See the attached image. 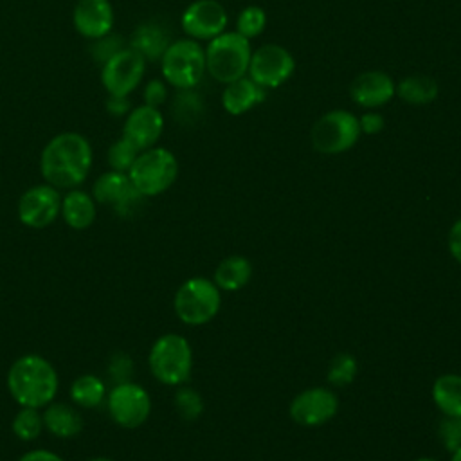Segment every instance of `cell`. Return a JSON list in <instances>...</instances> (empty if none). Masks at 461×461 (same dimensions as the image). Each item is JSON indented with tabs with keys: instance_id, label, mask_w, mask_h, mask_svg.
Returning <instances> with one entry per match:
<instances>
[{
	"instance_id": "cb8c5ba5",
	"label": "cell",
	"mask_w": 461,
	"mask_h": 461,
	"mask_svg": "<svg viewBox=\"0 0 461 461\" xmlns=\"http://www.w3.org/2000/svg\"><path fill=\"white\" fill-rule=\"evenodd\" d=\"M252 277V263L245 256H229L218 263L212 281L220 290L236 292L243 288Z\"/></svg>"
},
{
	"instance_id": "d590c367",
	"label": "cell",
	"mask_w": 461,
	"mask_h": 461,
	"mask_svg": "<svg viewBox=\"0 0 461 461\" xmlns=\"http://www.w3.org/2000/svg\"><path fill=\"white\" fill-rule=\"evenodd\" d=\"M358 126H360V133H367V135H376L384 130L385 121L380 113L376 112H367L358 119Z\"/></svg>"
},
{
	"instance_id": "4316f807",
	"label": "cell",
	"mask_w": 461,
	"mask_h": 461,
	"mask_svg": "<svg viewBox=\"0 0 461 461\" xmlns=\"http://www.w3.org/2000/svg\"><path fill=\"white\" fill-rule=\"evenodd\" d=\"M11 429L14 436L22 441H34L43 432V414L34 407H20L14 414Z\"/></svg>"
},
{
	"instance_id": "9a60e30c",
	"label": "cell",
	"mask_w": 461,
	"mask_h": 461,
	"mask_svg": "<svg viewBox=\"0 0 461 461\" xmlns=\"http://www.w3.org/2000/svg\"><path fill=\"white\" fill-rule=\"evenodd\" d=\"M229 16L218 0H194L182 13L180 23L191 40H212L225 32Z\"/></svg>"
},
{
	"instance_id": "4fadbf2b",
	"label": "cell",
	"mask_w": 461,
	"mask_h": 461,
	"mask_svg": "<svg viewBox=\"0 0 461 461\" xmlns=\"http://www.w3.org/2000/svg\"><path fill=\"white\" fill-rule=\"evenodd\" d=\"M339 411V398L328 387H310L294 396L288 407L290 418L301 427H321Z\"/></svg>"
},
{
	"instance_id": "f35d334b",
	"label": "cell",
	"mask_w": 461,
	"mask_h": 461,
	"mask_svg": "<svg viewBox=\"0 0 461 461\" xmlns=\"http://www.w3.org/2000/svg\"><path fill=\"white\" fill-rule=\"evenodd\" d=\"M18 461H65L61 456H58L52 450H45V448H34L25 452Z\"/></svg>"
},
{
	"instance_id": "d6a6232c",
	"label": "cell",
	"mask_w": 461,
	"mask_h": 461,
	"mask_svg": "<svg viewBox=\"0 0 461 461\" xmlns=\"http://www.w3.org/2000/svg\"><path fill=\"white\" fill-rule=\"evenodd\" d=\"M121 49H124L122 38H121V36H113V34L110 32V34H106V36H103V38H99V40H94L90 50H92L94 59L103 65L106 59H110V58H112L115 52H119Z\"/></svg>"
},
{
	"instance_id": "e575fe53",
	"label": "cell",
	"mask_w": 461,
	"mask_h": 461,
	"mask_svg": "<svg viewBox=\"0 0 461 461\" xmlns=\"http://www.w3.org/2000/svg\"><path fill=\"white\" fill-rule=\"evenodd\" d=\"M142 99H144V104H148V106L158 108L160 104H164L167 99L166 83L162 79L148 81L144 86V92H142Z\"/></svg>"
},
{
	"instance_id": "b9f144b4",
	"label": "cell",
	"mask_w": 461,
	"mask_h": 461,
	"mask_svg": "<svg viewBox=\"0 0 461 461\" xmlns=\"http://www.w3.org/2000/svg\"><path fill=\"white\" fill-rule=\"evenodd\" d=\"M416 461H438V459H434V457H418Z\"/></svg>"
},
{
	"instance_id": "44dd1931",
	"label": "cell",
	"mask_w": 461,
	"mask_h": 461,
	"mask_svg": "<svg viewBox=\"0 0 461 461\" xmlns=\"http://www.w3.org/2000/svg\"><path fill=\"white\" fill-rule=\"evenodd\" d=\"M97 209L92 194L81 189H68L65 196H61V212L59 216L70 229L83 230L88 229L95 220Z\"/></svg>"
},
{
	"instance_id": "30bf717a",
	"label": "cell",
	"mask_w": 461,
	"mask_h": 461,
	"mask_svg": "<svg viewBox=\"0 0 461 461\" xmlns=\"http://www.w3.org/2000/svg\"><path fill=\"white\" fill-rule=\"evenodd\" d=\"M144 70L146 59L131 47H124L103 63L101 83L108 95L128 97L140 85Z\"/></svg>"
},
{
	"instance_id": "8fae6325",
	"label": "cell",
	"mask_w": 461,
	"mask_h": 461,
	"mask_svg": "<svg viewBox=\"0 0 461 461\" xmlns=\"http://www.w3.org/2000/svg\"><path fill=\"white\" fill-rule=\"evenodd\" d=\"M295 68L294 56L277 43H267L256 49L249 63V77L261 88L281 86Z\"/></svg>"
},
{
	"instance_id": "5bb4252c",
	"label": "cell",
	"mask_w": 461,
	"mask_h": 461,
	"mask_svg": "<svg viewBox=\"0 0 461 461\" xmlns=\"http://www.w3.org/2000/svg\"><path fill=\"white\" fill-rule=\"evenodd\" d=\"M92 196L95 203L110 205L122 216H130L144 198L130 182L128 173L115 169L97 176L92 185Z\"/></svg>"
},
{
	"instance_id": "f546056e",
	"label": "cell",
	"mask_w": 461,
	"mask_h": 461,
	"mask_svg": "<svg viewBox=\"0 0 461 461\" xmlns=\"http://www.w3.org/2000/svg\"><path fill=\"white\" fill-rule=\"evenodd\" d=\"M267 25V13L259 5H249L245 7L236 22V32H240L243 38L250 40L263 32Z\"/></svg>"
},
{
	"instance_id": "3957f363",
	"label": "cell",
	"mask_w": 461,
	"mask_h": 461,
	"mask_svg": "<svg viewBox=\"0 0 461 461\" xmlns=\"http://www.w3.org/2000/svg\"><path fill=\"white\" fill-rule=\"evenodd\" d=\"M148 366L160 384L182 385L193 371L191 344L178 333H164L151 344Z\"/></svg>"
},
{
	"instance_id": "d4e9b609",
	"label": "cell",
	"mask_w": 461,
	"mask_h": 461,
	"mask_svg": "<svg viewBox=\"0 0 461 461\" xmlns=\"http://www.w3.org/2000/svg\"><path fill=\"white\" fill-rule=\"evenodd\" d=\"M396 94L407 104H430L439 94V85L430 76H407L396 85Z\"/></svg>"
},
{
	"instance_id": "484cf974",
	"label": "cell",
	"mask_w": 461,
	"mask_h": 461,
	"mask_svg": "<svg viewBox=\"0 0 461 461\" xmlns=\"http://www.w3.org/2000/svg\"><path fill=\"white\" fill-rule=\"evenodd\" d=\"M106 398L104 382L95 375H81L70 385V400L81 409H95Z\"/></svg>"
},
{
	"instance_id": "52a82bcc",
	"label": "cell",
	"mask_w": 461,
	"mask_h": 461,
	"mask_svg": "<svg viewBox=\"0 0 461 461\" xmlns=\"http://www.w3.org/2000/svg\"><path fill=\"white\" fill-rule=\"evenodd\" d=\"M160 70L167 85L193 88L205 74V49L191 38L171 41L160 58Z\"/></svg>"
},
{
	"instance_id": "836d02e7",
	"label": "cell",
	"mask_w": 461,
	"mask_h": 461,
	"mask_svg": "<svg viewBox=\"0 0 461 461\" xmlns=\"http://www.w3.org/2000/svg\"><path fill=\"white\" fill-rule=\"evenodd\" d=\"M131 371H133V362H131V358L126 357L124 353H115V355L110 358L108 373H110V376L115 380V384H119V382H128L130 376H131Z\"/></svg>"
},
{
	"instance_id": "8d00e7d4",
	"label": "cell",
	"mask_w": 461,
	"mask_h": 461,
	"mask_svg": "<svg viewBox=\"0 0 461 461\" xmlns=\"http://www.w3.org/2000/svg\"><path fill=\"white\" fill-rule=\"evenodd\" d=\"M448 250L450 256L461 265V218L454 221V225L448 230Z\"/></svg>"
},
{
	"instance_id": "83f0119b",
	"label": "cell",
	"mask_w": 461,
	"mask_h": 461,
	"mask_svg": "<svg viewBox=\"0 0 461 461\" xmlns=\"http://www.w3.org/2000/svg\"><path fill=\"white\" fill-rule=\"evenodd\" d=\"M173 113L178 122H184V124L196 122V119L202 117V113H203L202 97L196 92H193L191 88L180 90V94L176 95L175 104H173Z\"/></svg>"
},
{
	"instance_id": "7a4b0ae2",
	"label": "cell",
	"mask_w": 461,
	"mask_h": 461,
	"mask_svg": "<svg viewBox=\"0 0 461 461\" xmlns=\"http://www.w3.org/2000/svg\"><path fill=\"white\" fill-rule=\"evenodd\" d=\"M58 387L56 367L36 353L22 355L7 371V391L20 407L43 409L54 402Z\"/></svg>"
},
{
	"instance_id": "1f68e13d",
	"label": "cell",
	"mask_w": 461,
	"mask_h": 461,
	"mask_svg": "<svg viewBox=\"0 0 461 461\" xmlns=\"http://www.w3.org/2000/svg\"><path fill=\"white\" fill-rule=\"evenodd\" d=\"M175 409L184 420H196L203 411V400L198 391L191 387H180L175 394Z\"/></svg>"
},
{
	"instance_id": "2e32d148",
	"label": "cell",
	"mask_w": 461,
	"mask_h": 461,
	"mask_svg": "<svg viewBox=\"0 0 461 461\" xmlns=\"http://www.w3.org/2000/svg\"><path fill=\"white\" fill-rule=\"evenodd\" d=\"M164 130V117L158 108L140 104L128 112L122 124V137L139 151L153 148Z\"/></svg>"
},
{
	"instance_id": "ba28073f",
	"label": "cell",
	"mask_w": 461,
	"mask_h": 461,
	"mask_svg": "<svg viewBox=\"0 0 461 461\" xmlns=\"http://www.w3.org/2000/svg\"><path fill=\"white\" fill-rule=\"evenodd\" d=\"M360 137L358 119L348 110H330L321 115L310 131L315 151L337 155L351 149Z\"/></svg>"
},
{
	"instance_id": "7402d4cb",
	"label": "cell",
	"mask_w": 461,
	"mask_h": 461,
	"mask_svg": "<svg viewBox=\"0 0 461 461\" xmlns=\"http://www.w3.org/2000/svg\"><path fill=\"white\" fill-rule=\"evenodd\" d=\"M169 43V34L164 31L162 25L153 22L139 25L130 40V47L149 61L160 59Z\"/></svg>"
},
{
	"instance_id": "4dcf8cb0",
	"label": "cell",
	"mask_w": 461,
	"mask_h": 461,
	"mask_svg": "<svg viewBox=\"0 0 461 461\" xmlns=\"http://www.w3.org/2000/svg\"><path fill=\"white\" fill-rule=\"evenodd\" d=\"M139 153H140V151H139L130 140H126V139L121 135V139H117V140H113V142L110 144L106 157H108V164H110L112 169L128 173L130 167L133 166V162H135V158H137Z\"/></svg>"
},
{
	"instance_id": "5b68a950",
	"label": "cell",
	"mask_w": 461,
	"mask_h": 461,
	"mask_svg": "<svg viewBox=\"0 0 461 461\" xmlns=\"http://www.w3.org/2000/svg\"><path fill=\"white\" fill-rule=\"evenodd\" d=\"M130 182L144 196H157L167 191L178 176L176 157L166 148H148L140 151L128 171Z\"/></svg>"
},
{
	"instance_id": "7c38bea8",
	"label": "cell",
	"mask_w": 461,
	"mask_h": 461,
	"mask_svg": "<svg viewBox=\"0 0 461 461\" xmlns=\"http://www.w3.org/2000/svg\"><path fill=\"white\" fill-rule=\"evenodd\" d=\"M61 212V194L50 184L29 187L18 200V218L25 227L45 229L58 220Z\"/></svg>"
},
{
	"instance_id": "60d3db41",
	"label": "cell",
	"mask_w": 461,
	"mask_h": 461,
	"mask_svg": "<svg viewBox=\"0 0 461 461\" xmlns=\"http://www.w3.org/2000/svg\"><path fill=\"white\" fill-rule=\"evenodd\" d=\"M86 461H115V459L106 457V456H97V457H90V459H86Z\"/></svg>"
},
{
	"instance_id": "277c9868",
	"label": "cell",
	"mask_w": 461,
	"mask_h": 461,
	"mask_svg": "<svg viewBox=\"0 0 461 461\" xmlns=\"http://www.w3.org/2000/svg\"><path fill=\"white\" fill-rule=\"evenodd\" d=\"M250 43L240 32H221L209 40L205 47V70L220 83H230L243 77L250 63Z\"/></svg>"
},
{
	"instance_id": "e0dca14e",
	"label": "cell",
	"mask_w": 461,
	"mask_h": 461,
	"mask_svg": "<svg viewBox=\"0 0 461 461\" xmlns=\"http://www.w3.org/2000/svg\"><path fill=\"white\" fill-rule=\"evenodd\" d=\"M72 22L83 38L99 40L113 29V5L110 0H77L72 11Z\"/></svg>"
},
{
	"instance_id": "6da1fadb",
	"label": "cell",
	"mask_w": 461,
	"mask_h": 461,
	"mask_svg": "<svg viewBox=\"0 0 461 461\" xmlns=\"http://www.w3.org/2000/svg\"><path fill=\"white\" fill-rule=\"evenodd\" d=\"M94 153L88 139L77 131L54 135L40 157V171L47 184L56 189H76L92 167Z\"/></svg>"
},
{
	"instance_id": "f1b7e54d",
	"label": "cell",
	"mask_w": 461,
	"mask_h": 461,
	"mask_svg": "<svg viewBox=\"0 0 461 461\" xmlns=\"http://www.w3.org/2000/svg\"><path fill=\"white\" fill-rule=\"evenodd\" d=\"M357 358L351 353H337L328 367V382L335 387H346L355 380Z\"/></svg>"
},
{
	"instance_id": "ac0fdd59",
	"label": "cell",
	"mask_w": 461,
	"mask_h": 461,
	"mask_svg": "<svg viewBox=\"0 0 461 461\" xmlns=\"http://www.w3.org/2000/svg\"><path fill=\"white\" fill-rule=\"evenodd\" d=\"M396 94L393 77L382 70H367L358 74L349 85L351 99L364 108H378L387 104Z\"/></svg>"
},
{
	"instance_id": "ab89813d",
	"label": "cell",
	"mask_w": 461,
	"mask_h": 461,
	"mask_svg": "<svg viewBox=\"0 0 461 461\" xmlns=\"http://www.w3.org/2000/svg\"><path fill=\"white\" fill-rule=\"evenodd\" d=\"M450 461H461V445H459V447L454 450V454H452Z\"/></svg>"
},
{
	"instance_id": "9c48e42d",
	"label": "cell",
	"mask_w": 461,
	"mask_h": 461,
	"mask_svg": "<svg viewBox=\"0 0 461 461\" xmlns=\"http://www.w3.org/2000/svg\"><path fill=\"white\" fill-rule=\"evenodd\" d=\"M110 418L122 429H137L144 425L151 412V398L148 391L128 380L115 384L106 394Z\"/></svg>"
},
{
	"instance_id": "603a6c76",
	"label": "cell",
	"mask_w": 461,
	"mask_h": 461,
	"mask_svg": "<svg viewBox=\"0 0 461 461\" xmlns=\"http://www.w3.org/2000/svg\"><path fill=\"white\" fill-rule=\"evenodd\" d=\"M432 402L443 416L461 420V375L438 376L432 384Z\"/></svg>"
},
{
	"instance_id": "8992f818",
	"label": "cell",
	"mask_w": 461,
	"mask_h": 461,
	"mask_svg": "<svg viewBox=\"0 0 461 461\" xmlns=\"http://www.w3.org/2000/svg\"><path fill=\"white\" fill-rule=\"evenodd\" d=\"M220 306V288L214 281L200 276L185 279L173 297V310L187 326L207 324L216 317Z\"/></svg>"
},
{
	"instance_id": "d6986e66",
	"label": "cell",
	"mask_w": 461,
	"mask_h": 461,
	"mask_svg": "<svg viewBox=\"0 0 461 461\" xmlns=\"http://www.w3.org/2000/svg\"><path fill=\"white\" fill-rule=\"evenodd\" d=\"M43 427L56 438L68 439L83 430V416L79 411L63 402H50L43 407Z\"/></svg>"
},
{
	"instance_id": "74e56055",
	"label": "cell",
	"mask_w": 461,
	"mask_h": 461,
	"mask_svg": "<svg viewBox=\"0 0 461 461\" xmlns=\"http://www.w3.org/2000/svg\"><path fill=\"white\" fill-rule=\"evenodd\" d=\"M106 110L110 115L121 117V115H128V112L131 110V104H130L128 97H124V95H108Z\"/></svg>"
},
{
	"instance_id": "ffe728a7",
	"label": "cell",
	"mask_w": 461,
	"mask_h": 461,
	"mask_svg": "<svg viewBox=\"0 0 461 461\" xmlns=\"http://www.w3.org/2000/svg\"><path fill=\"white\" fill-rule=\"evenodd\" d=\"M265 99V88L250 77H240L227 83L221 94V104L230 115H241Z\"/></svg>"
}]
</instances>
